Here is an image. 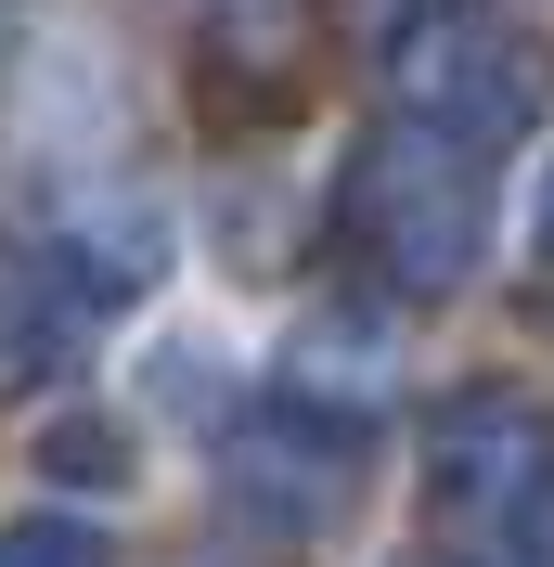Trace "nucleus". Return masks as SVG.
<instances>
[{
	"label": "nucleus",
	"instance_id": "7ed1b4c3",
	"mask_svg": "<svg viewBox=\"0 0 554 567\" xmlns=\"http://www.w3.org/2000/svg\"><path fill=\"white\" fill-rule=\"evenodd\" d=\"M425 452H439V477H451V491H503V503H516L529 477H542V452H554V439L516 413V400H451V413L425 425Z\"/></svg>",
	"mask_w": 554,
	"mask_h": 567
},
{
	"label": "nucleus",
	"instance_id": "f257e3e1",
	"mask_svg": "<svg viewBox=\"0 0 554 567\" xmlns=\"http://www.w3.org/2000/svg\"><path fill=\"white\" fill-rule=\"evenodd\" d=\"M348 246L375 258L387 284H413V297H439V284L478 271L490 246V181H478V142H439V130H387L361 142V168H348Z\"/></svg>",
	"mask_w": 554,
	"mask_h": 567
},
{
	"label": "nucleus",
	"instance_id": "20e7f679",
	"mask_svg": "<svg viewBox=\"0 0 554 567\" xmlns=\"http://www.w3.org/2000/svg\"><path fill=\"white\" fill-rule=\"evenodd\" d=\"M322 374H336L348 400H375V388H387V336H361V322L322 336V322H310V336H297V388H322Z\"/></svg>",
	"mask_w": 554,
	"mask_h": 567
},
{
	"label": "nucleus",
	"instance_id": "6e6552de",
	"mask_svg": "<svg viewBox=\"0 0 554 567\" xmlns=\"http://www.w3.org/2000/svg\"><path fill=\"white\" fill-rule=\"evenodd\" d=\"M529 246L554 258V168H542V194H529Z\"/></svg>",
	"mask_w": 554,
	"mask_h": 567
},
{
	"label": "nucleus",
	"instance_id": "39448f33",
	"mask_svg": "<svg viewBox=\"0 0 554 567\" xmlns=\"http://www.w3.org/2000/svg\"><path fill=\"white\" fill-rule=\"evenodd\" d=\"M39 464H52L65 491H104V477H130V439H116V425H52Z\"/></svg>",
	"mask_w": 554,
	"mask_h": 567
},
{
	"label": "nucleus",
	"instance_id": "f03ea898",
	"mask_svg": "<svg viewBox=\"0 0 554 567\" xmlns=\"http://www.w3.org/2000/svg\"><path fill=\"white\" fill-rule=\"evenodd\" d=\"M400 104L413 130L439 142H516L542 116V65H529V39L478 0H425L413 27H400Z\"/></svg>",
	"mask_w": 554,
	"mask_h": 567
},
{
	"label": "nucleus",
	"instance_id": "423d86ee",
	"mask_svg": "<svg viewBox=\"0 0 554 567\" xmlns=\"http://www.w3.org/2000/svg\"><path fill=\"white\" fill-rule=\"evenodd\" d=\"M0 567H104V542L78 529V516H13L0 529Z\"/></svg>",
	"mask_w": 554,
	"mask_h": 567
},
{
	"label": "nucleus",
	"instance_id": "0eeeda50",
	"mask_svg": "<svg viewBox=\"0 0 554 567\" xmlns=\"http://www.w3.org/2000/svg\"><path fill=\"white\" fill-rule=\"evenodd\" d=\"M503 567H554V464L503 503Z\"/></svg>",
	"mask_w": 554,
	"mask_h": 567
}]
</instances>
